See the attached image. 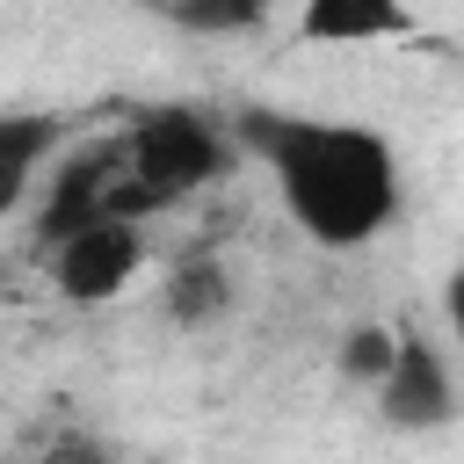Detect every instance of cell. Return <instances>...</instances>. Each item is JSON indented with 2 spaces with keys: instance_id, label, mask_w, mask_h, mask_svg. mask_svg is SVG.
<instances>
[{
  "instance_id": "277c9868",
  "label": "cell",
  "mask_w": 464,
  "mask_h": 464,
  "mask_svg": "<svg viewBox=\"0 0 464 464\" xmlns=\"http://www.w3.org/2000/svg\"><path fill=\"white\" fill-rule=\"evenodd\" d=\"M370 406H377V420H384L392 435H435V428H450V420H457V370H450V348L428 341L420 326H399L392 370L377 377Z\"/></svg>"
},
{
  "instance_id": "5b68a950",
  "label": "cell",
  "mask_w": 464,
  "mask_h": 464,
  "mask_svg": "<svg viewBox=\"0 0 464 464\" xmlns=\"http://www.w3.org/2000/svg\"><path fill=\"white\" fill-rule=\"evenodd\" d=\"M44 276L65 304L94 312V304H116L138 276H145V225L130 218H94L87 232H72L65 246L44 254Z\"/></svg>"
},
{
  "instance_id": "ba28073f",
  "label": "cell",
  "mask_w": 464,
  "mask_h": 464,
  "mask_svg": "<svg viewBox=\"0 0 464 464\" xmlns=\"http://www.w3.org/2000/svg\"><path fill=\"white\" fill-rule=\"evenodd\" d=\"M392 36H413L406 0H297V44L355 51V44H392Z\"/></svg>"
},
{
  "instance_id": "8992f818",
  "label": "cell",
  "mask_w": 464,
  "mask_h": 464,
  "mask_svg": "<svg viewBox=\"0 0 464 464\" xmlns=\"http://www.w3.org/2000/svg\"><path fill=\"white\" fill-rule=\"evenodd\" d=\"M72 145V123L58 109H0V225L29 210L44 167Z\"/></svg>"
},
{
  "instance_id": "6da1fadb",
  "label": "cell",
  "mask_w": 464,
  "mask_h": 464,
  "mask_svg": "<svg viewBox=\"0 0 464 464\" xmlns=\"http://www.w3.org/2000/svg\"><path fill=\"white\" fill-rule=\"evenodd\" d=\"M232 138H239V160L268 167L290 225L326 254H355V246L384 239L399 203H406L399 152L377 123L297 116V109H239Z\"/></svg>"
},
{
  "instance_id": "30bf717a",
  "label": "cell",
  "mask_w": 464,
  "mask_h": 464,
  "mask_svg": "<svg viewBox=\"0 0 464 464\" xmlns=\"http://www.w3.org/2000/svg\"><path fill=\"white\" fill-rule=\"evenodd\" d=\"M392 341H399V326H377V319L348 326L341 348H334V377L355 384V392H377V377L392 370Z\"/></svg>"
},
{
  "instance_id": "8fae6325",
  "label": "cell",
  "mask_w": 464,
  "mask_h": 464,
  "mask_svg": "<svg viewBox=\"0 0 464 464\" xmlns=\"http://www.w3.org/2000/svg\"><path fill=\"white\" fill-rule=\"evenodd\" d=\"M36 464H116L109 457V442L102 435H87V428H58L51 442H44V457Z\"/></svg>"
},
{
  "instance_id": "3957f363",
  "label": "cell",
  "mask_w": 464,
  "mask_h": 464,
  "mask_svg": "<svg viewBox=\"0 0 464 464\" xmlns=\"http://www.w3.org/2000/svg\"><path fill=\"white\" fill-rule=\"evenodd\" d=\"M116 181H123V130H87V138H72V145L44 167V181H36V196H29V254L44 261V254L65 246L72 232H87L94 218H109Z\"/></svg>"
},
{
  "instance_id": "7c38bea8",
  "label": "cell",
  "mask_w": 464,
  "mask_h": 464,
  "mask_svg": "<svg viewBox=\"0 0 464 464\" xmlns=\"http://www.w3.org/2000/svg\"><path fill=\"white\" fill-rule=\"evenodd\" d=\"M442 312H450V334H457V348H464V261L442 276Z\"/></svg>"
},
{
  "instance_id": "7a4b0ae2",
  "label": "cell",
  "mask_w": 464,
  "mask_h": 464,
  "mask_svg": "<svg viewBox=\"0 0 464 464\" xmlns=\"http://www.w3.org/2000/svg\"><path fill=\"white\" fill-rule=\"evenodd\" d=\"M239 167V138L232 123H218L210 109L196 102H167V109H145L130 130H123V181L109 196V218H160L203 188H218L225 174Z\"/></svg>"
},
{
  "instance_id": "4fadbf2b",
  "label": "cell",
  "mask_w": 464,
  "mask_h": 464,
  "mask_svg": "<svg viewBox=\"0 0 464 464\" xmlns=\"http://www.w3.org/2000/svg\"><path fill=\"white\" fill-rule=\"evenodd\" d=\"M0 297H7V254H0Z\"/></svg>"
},
{
  "instance_id": "52a82bcc",
  "label": "cell",
  "mask_w": 464,
  "mask_h": 464,
  "mask_svg": "<svg viewBox=\"0 0 464 464\" xmlns=\"http://www.w3.org/2000/svg\"><path fill=\"white\" fill-rule=\"evenodd\" d=\"M232 304H239V276L218 254H181L160 283V319L174 334H210L218 319H232Z\"/></svg>"
},
{
  "instance_id": "9c48e42d",
  "label": "cell",
  "mask_w": 464,
  "mask_h": 464,
  "mask_svg": "<svg viewBox=\"0 0 464 464\" xmlns=\"http://www.w3.org/2000/svg\"><path fill=\"white\" fill-rule=\"evenodd\" d=\"M181 36H246L276 14V0H152Z\"/></svg>"
}]
</instances>
